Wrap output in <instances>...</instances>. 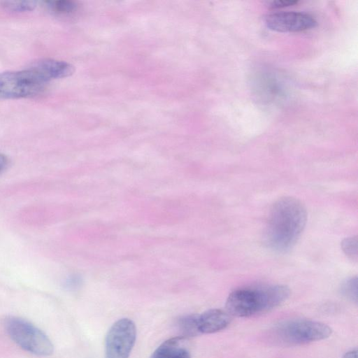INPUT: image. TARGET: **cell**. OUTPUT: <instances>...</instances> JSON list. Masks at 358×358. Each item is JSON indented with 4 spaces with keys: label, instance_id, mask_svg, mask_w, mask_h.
<instances>
[{
    "label": "cell",
    "instance_id": "cell-18",
    "mask_svg": "<svg viewBox=\"0 0 358 358\" xmlns=\"http://www.w3.org/2000/svg\"><path fill=\"white\" fill-rule=\"evenodd\" d=\"M357 349L351 350L345 353L343 358H357Z\"/></svg>",
    "mask_w": 358,
    "mask_h": 358
},
{
    "label": "cell",
    "instance_id": "cell-7",
    "mask_svg": "<svg viewBox=\"0 0 358 358\" xmlns=\"http://www.w3.org/2000/svg\"><path fill=\"white\" fill-rule=\"evenodd\" d=\"M266 27L278 32H299L317 24L315 19L303 12L283 11L268 14L264 17Z\"/></svg>",
    "mask_w": 358,
    "mask_h": 358
},
{
    "label": "cell",
    "instance_id": "cell-15",
    "mask_svg": "<svg viewBox=\"0 0 358 358\" xmlns=\"http://www.w3.org/2000/svg\"><path fill=\"white\" fill-rule=\"evenodd\" d=\"M341 248L344 253L353 260L357 259V236L345 238L341 243Z\"/></svg>",
    "mask_w": 358,
    "mask_h": 358
},
{
    "label": "cell",
    "instance_id": "cell-5",
    "mask_svg": "<svg viewBox=\"0 0 358 358\" xmlns=\"http://www.w3.org/2000/svg\"><path fill=\"white\" fill-rule=\"evenodd\" d=\"M47 83L27 68L0 73V99L33 97L41 94Z\"/></svg>",
    "mask_w": 358,
    "mask_h": 358
},
{
    "label": "cell",
    "instance_id": "cell-16",
    "mask_svg": "<svg viewBox=\"0 0 358 358\" xmlns=\"http://www.w3.org/2000/svg\"><path fill=\"white\" fill-rule=\"evenodd\" d=\"M82 283L80 277L74 275L69 277L65 282V287L70 290L77 289Z\"/></svg>",
    "mask_w": 358,
    "mask_h": 358
},
{
    "label": "cell",
    "instance_id": "cell-11",
    "mask_svg": "<svg viewBox=\"0 0 358 358\" xmlns=\"http://www.w3.org/2000/svg\"><path fill=\"white\" fill-rule=\"evenodd\" d=\"M176 327L180 336L185 339L196 336L200 334L198 326V315H185L176 320Z\"/></svg>",
    "mask_w": 358,
    "mask_h": 358
},
{
    "label": "cell",
    "instance_id": "cell-17",
    "mask_svg": "<svg viewBox=\"0 0 358 358\" xmlns=\"http://www.w3.org/2000/svg\"><path fill=\"white\" fill-rule=\"evenodd\" d=\"M297 1L290 0H277L273 1L269 3V7L271 8H280L297 3Z\"/></svg>",
    "mask_w": 358,
    "mask_h": 358
},
{
    "label": "cell",
    "instance_id": "cell-8",
    "mask_svg": "<svg viewBox=\"0 0 358 358\" xmlns=\"http://www.w3.org/2000/svg\"><path fill=\"white\" fill-rule=\"evenodd\" d=\"M44 83L70 76L73 67L66 62L54 59H41L33 62L27 67Z\"/></svg>",
    "mask_w": 358,
    "mask_h": 358
},
{
    "label": "cell",
    "instance_id": "cell-13",
    "mask_svg": "<svg viewBox=\"0 0 358 358\" xmlns=\"http://www.w3.org/2000/svg\"><path fill=\"white\" fill-rule=\"evenodd\" d=\"M1 6L10 12L23 13L33 10L37 2L35 1H6L1 2Z\"/></svg>",
    "mask_w": 358,
    "mask_h": 358
},
{
    "label": "cell",
    "instance_id": "cell-14",
    "mask_svg": "<svg viewBox=\"0 0 358 358\" xmlns=\"http://www.w3.org/2000/svg\"><path fill=\"white\" fill-rule=\"evenodd\" d=\"M340 292L344 297L357 303V278H350L344 281L341 285Z\"/></svg>",
    "mask_w": 358,
    "mask_h": 358
},
{
    "label": "cell",
    "instance_id": "cell-19",
    "mask_svg": "<svg viewBox=\"0 0 358 358\" xmlns=\"http://www.w3.org/2000/svg\"><path fill=\"white\" fill-rule=\"evenodd\" d=\"M7 164V158L5 155L0 153V171H1Z\"/></svg>",
    "mask_w": 358,
    "mask_h": 358
},
{
    "label": "cell",
    "instance_id": "cell-3",
    "mask_svg": "<svg viewBox=\"0 0 358 358\" xmlns=\"http://www.w3.org/2000/svg\"><path fill=\"white\" fill-rule=\"evenodd\" d=\"M330 327L320 322L292 319L279 322L270 331L271 340L283 345H299L325 339L330 336Z\"/></svg>",
    "mask_w": 358,
    "mask_h": 358
},
{
    "label": "cell",
    "instance_id": "cell-1",
    "mask_svg": "<svg viewBox=\"0 0 358 358\" xmlns=\"http://www.w3.org/2000/svg\"><path fill=\"white\" fill-rule=\"evenodd\" d=\"M306 210L297 199L286 196L271 208L264 233L266 246L277 252L292 248L300 237L306 222Z\"/></svg>",
    "mask_w": 358,
    "mask_h": 358
},
{
    "label": "cell",
    "instance_id": "cell-10",
    "mask_svg": "<svg viewBox=\"0 0 358 358\" xmlns=\"http://www.w3.org/2000/svg\"><path fill=\"white\" fill-rule=\"evenodd\" d=\"M186 340L179 336L169 338L159 345L150 358H191Z\"/></svg>",
    "mask_w": 358,
    "mask_h": 358
},
{
    "label": "cell",
    "instance_id": "cell-2",
    "mask_svg": "<svg viewBox=\"0 0 358 358\" xmlns=\"http://www.w3.org/2000/svg\"><path fill=\"white\" fill-rule=\"evenodd\" d=\"M289 294V287L282 285L239 288L229 295L226 310L233 316L250 317L278 306Z\"/></svg>",
    "mask_w": 358,
    "mask_h": 358
},
{
    "label": "cell",
    "instance_id": "cell-9",
    "mask_svg": "<svg viewBox=\"0 0 358 358\" xmlns=\"http://www.w3.org/2000/svg\"><path fill=\"white\" fill-rule=\"evenodd\" d=\"M227 312L221 309H210L198 315L200 334H213L225 329L230 323Z\"/></svg>",
    "mask_w": 358,
    "mask_h": 358
},
{
    "label": "cell",
    "instance_id": "cell-12",
    "mask_svg": "<svg viewBox=\"0 0 358 358\" xmlns=\"http://www.w3.org/2000/svg\"><path fill=\"white\" fill-rule=\"evenodd\" d=\"M46 5L50 11L58 15L71 13L78 6L75 1L69 0L49 1Z\"/></svg>",
    "mask_w": 358,
    "mask_h": 358
},
{
    "label": "cell",
    "instance_id": "cell-6",
    "mask_svg": "<svg viewBox=\"0 0 358 358\" xmlns=\"http://www.w3.org/2000/svg\"><path fill=\"white\" fill-rule=\"evenodd\" d=\"M136 338L135 323L129 318L118 320L106 336L104 358H129Z\"/></svg>",
    "mask_w": 358,
    "mask_h": 358
},
{
    "label": "cell",
    "instance_id": "cell-4",
    "mask_svg": "<svg viewBox=\"0 0 358 358\" xmlns=\"http://www.w3.org/2000/svg\"><path fill=\"white\" fill-rule=\"evenodd\" d=\"M4 327L9 337L25 351L42 357L53 353L54 345L49 337L30 322L10 316L5 320Z\"/></svg>",
    "mask_w": 358,
    "mask_h": 358
}]
</instances>
